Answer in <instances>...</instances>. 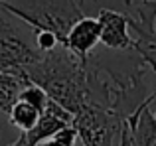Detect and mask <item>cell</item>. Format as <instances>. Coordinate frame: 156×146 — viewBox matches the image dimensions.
<instances>
[{"instance_id":"obj_8","label":"cell","mask_w":156,"mask_h":146,"mask_svg":"<svg viewBox=\"0 0 156 146\" xmlns=\"http://www.w3.org/2000/svg\"><path fill=\"white\" fill-rule=\"evenodd\" d=\"M30 81L24 71H0V115H8L18 101L20 91Z\"/></svg>"},{"instance_id":"obj_4","label":"cell","mask_w":156,"mask_h":146,"mask_svg":"<svg viewBox=\"0 0 156 146\" xmlns=\"http://www.w3.org/2000/svg\"><path fill=\"white\" fill-rule=\"evenodd\" d=\"M71 127L75 128L81 146H115L125 127V119L105 107L87 105L73 115Z\"/></svg>"},{"instance_id":"obj_5","label":"cell","mask_w":156,"mask_h":146,"mask_svg":"<svg viewBox=\"0 0 156 146\" xmlns=\"http://www.w3.org/2000/svg\"><path fill=\"white\" fill-rule=\"evenodd\" d=\"M99 32H101V46L111 51H129L133 50V36L126 12H117L111 8H101L99 16Z\"/></svg>"},{"instance_id":"obj_9","label":"cell","mask_w":156,"mask_h":146,"mask_svg":"<svg viewBox=\"0 0 156 146\" xmlns=\"http://www.w3.org/2000/svg\"><path fill=\"white\" fill-rule=\"evenodd\" d=\"M40 115H42V113H40L36 107L24 103V101H16L14 107L10 109V113H8L6 116H8V123H10L14 128H18L20 132H28L36 123H38Z\"/></svg>"},{"instance_id":"obj_6","label":"cell","mask_w":156,"mask_h":146,"mask_svg":"<svg viewBox=\"0 0 156 146\" xmlns=\"http://www.w3.org/2000/svg\"><path fill=\"white\" fill-rule=\"evenodd\" d=\"M101 40V32H99V22L97 18L91 16H83L81 20H77L71 28H69L67 36H65L61 46L67 51H71L75 57L79 59H87L93 51L97 50Z\"/></svg>"},{"instance_id":"obj_15","label":"cell","mask_w":156,"mask_h":146,"mask_svg":"<svg viewBox=\"0 0 156 146\" xmlns=\"http://www.w3.org/2000/svg\"><path fill=\"white\" fill-rule=\"evenodd\" d=\"M134 0H125V6H129V4H133Z\"/></svg>"},{"instance_id":"obj_11","label":"cell","mask_w":156,"mask_h":146,"mask_svg":"<svg viewBox=\"0 0 156 146\" xmlns=\"http://www.w3.org/2000/svg\"><path fill=\"white\" fill-rule=\"evenodd\" d=\"M75 142H77V132L69 124V127L57 130L55 134H51L50 138H46L44 142H40L38 146H75Z\"/></svg>"},{"instance_id":"obj_3","label":"cell","mask_w":156,"mask_h":146,"mask_svg":"<svg viewBox=\"0 0 156 146\" xmlns=\"http://www.w3.org/2000/svg\"><path fill=\"white\" fill-rule=\"evenodd\" d=\"M40 57L34 30L0 8V71H22Z\"/></svg>"},{"instance_id":"obj_1","label":"cell","mask_w":156,"mask_h":146,"mask_svg":"<svg viewBox=\"0 0 156 146\" xmlns=\"http://www.w3.org/2000/svg\"><path fill=\"white\" fill-rule=\"evenodd\" d=\"M22 71L30 83L42 87L53 103L71 115H77L89 105L85 59L75 57L63 46H57L50 54H42L38 61Z\"/></svg>"},{"instance_id":"obj_12","label":"cell","mask_w":156,"mask_h":146,"mask_svg":"<svg viewBox=\"0 0 156 146\" xmlns=\"http://www.w3.org/2000/svg\"><path fill=\"white\" fill-rule=\"evenodd\" d=\"M34 43L40 50V54H50V51H53L57 46H61V42L57 40V36L51 34V32H46V30H36L34 32Z\"/></svg>"},{"instance_id":"obj_13","label":"cell","mask_w":156,"mask_h":146,"mask_svg":"<svg viewBox=\"0 0 156 146\" xmlns=\"http://www.w3.org/2000/svg\"><path fill=\"white\" fill-rule=\"evenodd\" d=\"M6 146H28V144L24 142V138H22V136H18V138H14L12 142H8Z\"/></svg>"},{"instance_id":"obj_14","label":"cell","mask_w":156,"mask_h":146,"mask_svg":"<svg viewBox=\"0 0 156 146\" xmlns=\"http://www.w3.org/2000/svg\"><path fill=\"white\" fill-rule=\"evenodd\" d=\"M154 8V6H152ZM154 10H156V8H154ZM152 28H154V32H156V12H154V18H152Z\"/></svg>"},{"instance_id":"obj_18","label":"cell","mask_w":156,"mask_h":146,"mask_svg":"<svg viewBox=\"0 0 156 146\" xmlns=\"http://www.w3.org/2000/svg\"><path fill=\"white\" fill-rule=\"evenodd\" d=\"M154 116H156V115H154Z\"/></svg>"},{"instance_id":"obj_17","label":"cell","mask_w":156,"mask_h":146,"mask_svg":"<svg viewBox=\"0 0 156 146\" xmlns=\"http://www.w3.org/2000/svg\"><path fill=\"white\" fill-rule=\"evenodd\" d=\"M154 75H156V73H154ZM154 101H156V93H154ZM154 115H156V113H154Z\"/></svg>"},{"instance_id":"obj_2","label":"cell","mask_w":156,"mask_h":146,"mask_svg":"<svg viewBox=\"0 0 156 146\" xmlns=\"http://www.w3.org/2000/svg\"><path fill=\"white\" fill-rule=\"evenodd\" d=\"M0 8L32 30H46L63 43L69 28L85 14L81 0H0Z\"/></svg>"},{"instance_id":"obj_16","label":"cell","mask_w":156,"mask_h":146,"mask_svg":"<svg viewBox=\"0 0 156 146\" xmlns=\"http://www.w3.org/2000/svg\"><path fill=\"white\" fill-rule=\"evenodd\" d=\"M0 146H6V144L2 142V130H0Z\"/></svg>"},{"instance_id":"obj_10","label":"cell","mask_w":156,"mask_h":146,"mask_svg":"<svg viewBox=\"0 0 156 146\" xmlns=\"http://www.w3.org/2000/svg\"><path fill=\"white\" fill-rule=\"evenodd\" d=\"M18 101H24V103H28V105H32V107H36L40 113H42L44 109H46V105H48V101H50V97L46 95V91H44L42 87H38V85H34V83H28V85H24V89L20 91Z\"/></svg>"},{"instance_id":"obj_7","label":"cell","mask_w":156,"mask_h":146,"mask_svg":"<svg viewBox=\"0 0 156 146\" xmlns=\"http://www.w3.org/2000/svg\"><path fill=\"white\" fill-rule=\"evenodd\" d=\"M152 103L154 93L125 119L130 136V146H156V116L150 107Z\"/></svg>"}]
</instances>
